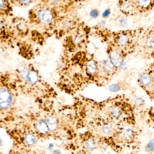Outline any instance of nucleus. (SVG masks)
Here are the masks:
<instances>
[{
  "label": "nucleus",
  "mask_w": 154,
  "mask_h": 154,
  "mask_svg": "<svg viewBox=\"0 0 154 154\" xmlns=\"http://www.w3.org/2000/svg\"><path fill=\"white\" fill-rule=\"evenodd\" d=\"M104 114L120 124L137 126V109L133 101L125 94H118L106 100Z\"/></svg>",
  "instance_id": "nucleus-1"
},
{
  "label": "nucleus",
  "mask_w": 154,
  "mask_h": 154,
  "mask_svg": "<svg viewBox=\"0 0 154 154\" xmlns=\"http://www.w3.org/2000/svg\"><path fill=\"white\" fill-rule=\"evenodd\" d=\"M143 28L117 31H106L104 34L107 48L118 50L127 57L135 54L138 39Z\"/></svg>",
  "instance_id": "nucleus-2"
},
{
  "label": "nucleus",
  "mask_w": 154,
  "mask_h": 154,
  "mask_svg": "<svg viewBox=\"0 0 154 154\" xmlns=\"http://www.w3.org/2000/svg\"><path fill=\"white\" fill-rule=\"evenodd\" d=\"M139 137L140 133L137 126L119 124L112 139L123 151L124 148L137 150L141 145Z\"/></svg>",
  "instance_id": "nucleus-3"
},
{
  "label": "nucleus",
  "mask_w": 154,
  "mask_h": 154,
  "mask_svg": "<svg viewBox=\"0 0 154 154\" xmlns=\"http://www.w3.org/2000/svg\"><path fill=\"white\" fill-rule=\"evenodd\" d=\"M144 60H154V27L144 28L138 39L135 54Z\"/></svg>",
  "instance_id": "nucleus-4"
},
{
  "label": "nucleus",
  "mask_w": 154,
  "mask_h": 154,
  "mask_svg": "<svg viewBox=\"0 0 154 154\" xmlns=\"http://www.w3.org/2000/svg\"><path fill=\"white\" fill-rule=\"evenodd\" d=\"M137 85L154 102V60L140 73Z\"/></svg>",
  "instance_id": "nucleus-5"
},
{
  "label": "nucleus",
  "mask_w": 154,
  "mask_h": 154,
  "mask_svg": "<svg viewBox=\"0 0 154 154\" xmlns=\"http://www.w3.org/2000/svg\"><path fill=\"white\" fill-rule=\"evenodd\" d=\"M56 15L53 8L43 4L38 5L30 10V20L39 23L48 24L55 20Z\"/></svg>",
  "instance_id": "nucleus-6"
},
{
  "label": "nucleus",
  "mask_w": 154,
  "mask_h": 154,
  "mask_svg": "<svg viewBox=\"0 0 154 154\" xmlns=\"http://www.w3.org/2000/svg\"><path fill=\"white\" fill-rule=\"evenodd\" d=\"M101 66L104 79L108 82L115 76L120 69L116 67L108 58L103 61Z\"/></svg>",
  "instance_id": "nucleus-7"
},
{
  "label": "nucleus",
  "mask_w": 154,
  "mask_h": 154,
  "mask_svg": "<svg viewBox=\"0 0 154 154\" xmlns=\"http://www.w3.org/2000/svg\"><path fill=\"white\" fill-rule=\"evenodd\" d=\"M108 59L118 68L120 69L122 66L127 57L120 51L107 48Z\"/></svg>",
  "instance_id": "nucleus-8"
},
{
  "label": "nucleus",
  "mask_w": 154,
  "mask_h": 154,
  "mask_svg": "<svg viewBox=\"0 0 154 154\" xmlns=\"http://www.w3.org/2000/svg\"><path fill=\"white\" fill-rule=\"evenodd\" d=\"M137 11L145 13L154 7V0H133Z\"/></svg>",
  "instance_id": "nucleus-9"
},
{
  "label": "nucleus",
  "mask_w": 154,
  "mask_h": 154,
  "mask_svg": "<svg viewBox=\"0 0 154 154\" xmlns=\"http://www.w3.org/2000/svg\"><path fill=\"white\" fill-rule=\"evenodd\" d=\"M12 97L9 91L5 88H2L0 90V106L5 109L11 105Z\"/></svg>",
  "instance_id": "nucleus-10"
},
{
  "label": "nucleus",
  "mask_w": 154,
  "mask_h": 154,
  "mask_svg": "<svg viewBox=\"0 0 154 154\" xmlns=\"http://www.w3.org/2000/svg\"><path fill=\"white\" fill-rule=\"evenodd\" d=\"M120 10L126 15H132L137 11L133 0H121Z\"/></svg>",
  "instance_id": "nucleus-11"
},
{
  "label": "nucleus",
  "mask_w": 154,
  "mask_h": 154,
  "mask_svg": "<svg viewBox=\"0 0 154 154\" xmlns=\"http://www.w3.org/2000/svg\"><path fill=\"white\" fill-rule=\"evenodd\" d=\"M146 117V123L147 125L154 129V106L150 107L145 111Z\"/></svg>",
  "instance_id": "nucleus-12"
},
{
  "label": "nucleus",
  "mask_w": 154,
  "mask_h": 154,
  "mask_svg": "<svg viewBox=\"0 0 154 154\" xmlns=\"http://www.w3.org/2000/svg\"><path fill=\"white\" fill-rule=\"evenodd\" d=\"M87 69L89 74L92 75H96L99 71L97 63L95 60H90L87 65Z\"/></svg>",
  "instance_id": "nucleus-13"
},
{
  "label": "nucleus",
  "mask_w": 154,
  "mask_h": 154,
  "mask_svg": "<svg viewBox=\"0 0 154 154\" xmlns=\"http://www.w3.org/2000/svg\"><path fill=\"white\" fill-rule=\"evenodd\" d=\"M132 100L137 110H138L139 108L140 109L143 108L145 106V101L144 100L139 96H135Z\"/></svg>",
  "instance_id": "nucleus-14"
},
{
  "label": "nucleus",
  "mask_w": 154,
  "mask_h": 154,
  "mask_svg": "<svg viewBox=\"0 0 154 154\" xmlns=\"http://www.w3.org/2000/svg\"><path fill=\"white\" fill-rule=\"evenodd\" d=\"M46 122L50 131H55L58 128L57 120L53 117H49L46 119Z\"/></svg>",
  "instance_id": "nucleus-15"
},
{
  "label": "nucleus",
  "mask_w": 154,
  "mask_h": 154,
  "mask_svg": "<svg viewBox=\"0 0 154 154\" xmlns=\"http://www.w3.org/2000/svg\"><path fill=\"white\" fill-rule=\"evenodd\" d=\"M36 127H37V130L41 134H46L48 133L49 130L47 123L42 120H39L37 123Z\"/></svg>",
  "instance_id": "nucleus-16"
},
{
  "label": "nucleus",
  "mask_w": 154,
  "mask_h": 154,
  "mask_svg": "<svg viewBox=\"0 0 154 154\" xmlns=\"http://www.w3.org/2000/svg\"><path fill=\"white\" fill-rule=\"evenodd\" d=\"M24 141L27 145L32 146L34 145L36 142V137L33 134L28 133L24 137Z\"/></svg>",
  "instance_id": "nucleus-17"
},
{
  "label": "nucleus",
  "mask_w": 154,
  "mask_h": 154,
  "mask_svg": "<svg viewBox=\"0 0 154 154\" xmlns=\"http://www.w3.org/2000/svg\"><path fill=\"white\" fill-rule=\"evenodd\" d=\"M44 4L50 7H58L63 3L64 0H42Z\"/></svg>",
  "instance_id": "nucleus-18"
},
{
  "label": "nucleus",
  "mask_w": 154,
  "mask_h": 154,
  "mask_svg": "<svg viewBox=\"0 0 154 154\" xmlns=\"http://www.w3.org/2000/svg\"><path fill=\"white\" fill-rule=\"evenodd\" d=\"M35 0H11L15 5L20 6H27L33 3Z\"/></svg>",
  "instance_id": "nucleus-19"
},
{
  "label": "nucleus",
  "mask_w": 154,
  "mask_h": 154,
  "mask_svg": "<svg viewBox=\"0 0 154 154\" xmlns=\"http://www.w3.org/2000/svg\"><path fill=\"white\" fill-rule=\"evenodd\" d=\"M10 6L8 0H1V14H7L10 11Z\"/></svg>",
  "instance_id": "nucleus-20"
},
{
  "label": "nucleus",
  "mask_w": 154,
  "mask_h": 154,
  "mask_svg": "<svg viewBox=\"0 0 154 154\" xmlns=\"http://www.w3.org/2000/svg\"><path fill=\"white\" fill-rule=\"evenodd\" d=\"M27 79L30 83H31V84H34L38 81V75L34 71H30L28 73Z\"/></svg>",
  "instance_id": "nucleus-21"
},
{
  "label": "nucleus",
  "mask_w": 154,
  "mask_h": 154,
  "mask_svg": "<svg viewBox=\"0 0 154 154\" xmlns=\"http://www.w3.org/2000/svg\"><path fill=\"white\" fill-rule=\"evenodd\" d=\"M145 151L148 154H152L154 152V138L151 139L146 145Z\"/></svg>",
  "instance_id": "nucleus-22"
},
{
  "label": "nucleus",
  "mask_w": 154,
  "mask_h": 154,
  "mask_svg": "<svg viewBox=\"0 0 154 154\" xmlns=\"http://www.w3.org/2000/svg\"><path fill=\"white\" fill-rule=\"evenodd\" d=\"M20 73L21 77L23 79H25V78H27L29 72L26 68L22 67L20 69Z\"/></svg>",
  "instance_id": "nucleus-23"
},
{
  "label": "nucleus",
  "mask_w": 154,
  "mask_h": 154,
  "mask_svg": "<svg viewBox=\"0 0 154 154\" xmlns=\"http://www.w3.org/2000/svg\"><path fill=\"white\" fill-rule=\"evenodd\" d=\"M91 16L93 18H96L97 16L98 13L96 11H91V13H90Z\"/></svg>",
  "instance_id": "nucleus-24"
},
{
  "label": "nucleus",
  "mask_w": 154,
  "mask_h": 154,
  "mask_svg": "<svg viewBox=\"0 0 154 154\" xmlns=\"http://www.w3.org/2000/svg\"><path fill=\"white\" fill-rule=\"evenodd\" d=\"M127 154H139L138 153V152H137V150H133V151L130 152V153H128Z\"/></svg>",
  "instance_id": "nucleus-25"
}]
</instances>
